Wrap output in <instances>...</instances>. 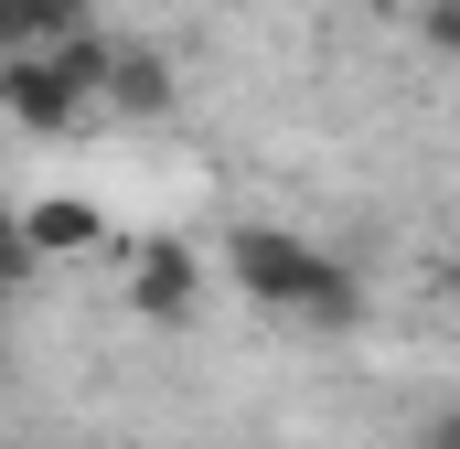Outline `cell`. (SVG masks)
Segmentation results:
<instances>
[{
	"instance_id": "7",
	"label": "cell",
	"mask_w": 460,
	"mask_h": 449,
	"mask_svg": "<svg viewBox=\"0 0 460 449\" xmlns=\"http://www.w3.org/2000/svg\"><path fill=\"white\" fill-rule=\"evenodd\" d=\"M300 332H353L364 321V268H343V257H322V278L300 289V311H289Z\"/></svg>"
},
{
	"instance_id": "9",
	"label": "cell",
	"mask_w": 460,
	"mask_h": 449,
	"mask_svg": "<svg viewBox=\"0 0 460 449\" xmlns=\"http://www.w3.org/2000/svg\"><path fill=\"white\" fill-rule=\"evenodd\" d=\"M429 54H450V65H460V0H429Z\"/></svg>"
},
{
	"instance_id": "1",
	"label": "cell",
	"mask_w": 460,
	"mask_h": 449,
	"mask_svg": "<svg viewBox=\"0 0 460 449\" xmlns=\"http://www.w3.org/2000/svg\"><path fill=\"white\" fill-rule=\"evenodd\" d=\"M226 278L257 300V311H279V321H289V311H300V289L322 278V246H311V235H289V224H235V235H226Z\"/></svg>"
},
{
	"instance_id": "5",
	"label": "cell",
	"mask_w": 460,
	"mask_h": 449,
	"mask_svg": "<svg viewBox=\"0 0 460 449\" xmlns=\"http://www.w3.org/2000/svg\"><path fill=\"white\" fill-rule=\"evenodd\" d=\"M22 215H32V246H43V257H97V246H108V215H97L86 193H43V204H22Z\"/></svg>"
},
{
	"instance_id": "3",
	"label": "cell",
	"mask_w": 460,
	"mask_h": 449,
	"mask_svg": "<svg viewBox=\"0 0 460 449\" xmlns=\"http://www.w3.org/2000/svg\"><path fill=\"white\" fill-rule=\"evenodd\" d=\"M0 108L22 118L32 139H65V128L97 108V97L65 75V54H0Z\"/></svg>"
},
{
	"instance_id": "10",
	"label": "cell",
	"mask_w": 460,
	"mask_h": 449,
	"mask_svg": "<svg viewBox=\"0 0 460 449\" xmlns=\"http://www.w3.org/2000/svg\"><path fill=\"white\" fill-rule=\"evenodd\" d=\"M429 449H460V418H439V428H429Z\"/></svg>"
},
{
	"instance_id": "6",
	"label": "cell",
	"mask_w": 460,
	"mask_h": 449,
	"mask_svg": "<svg viewBox=\"0 0 460 449\" xmlns=\"http://www.w3.org/2000/svg\"><path fill=\"white\" fill-rule=\"evenodd\" d=\"M97 11H75V0H0V54H54L65 32H86Z\"/></svg>"
},
{
	"instance_id": "12",
	"label": "cell",
	"mask_w": 460,
	"mask_h": 449,
	"mask_svg": "<svg viewBox=\"0 0 460 449\" xmlns=\"http://www.w3.org/2000/svg\"><path fill=\"white\" fill-rule=\"evenodd\" d=\"M450 300H460V268H450Z\"/></svg>"
},
{
	"instance_id": "8",
	"label": "cell",
	"mask_w": 460,
	"mask_h": 449,
	"mask_svg": "<svg viewBox=\"0 0 460 449\" xmlns=\"http://www.w3.org/2000/svg\"><path fill=\"white\" fill-rule=\"evenodd\" d=\"M0 278H11V289L43 278V246H32V215H22V204H0Z\"/></svg>"
},
{
	"instance_id": "11",
	"label": "cell",
	"mask_w": 460,
	"mask_h": 449,
	"mask_svg": "<svg viewBox=\"0 0 460 449\" xmlns=\"http://www.w3.org/2000/svg\"><path fill=\"white\" fill-rule=\"evenodd\" d=\"M11 300H22V289H11V278H0V311H11Z\"/></svg>"
},
{
	"instance_id": "13",
	"label": "cell",
	"mask_w": 460,
	"mask_h": 449,
	"mask_svg": "<svg viewBox=\"0 0 460 449\" xmlns=\"http://www.w3.org/2000/svg\"><path fill=\"white\" fill-rule=\"evenodd\" d=\"M75 11H97V0H75Z\"/></svg>"
},
{
	"instance_id": "4",
	"label": "cell",
	"mask_w": 460,
	"mask_h": 449,
	"mask_svg": "<svg viewBox=\"0 0 460 449\" xmlns=\"http://www.w3.org/2000/svg\"><path fill=\"white\" fill-rule=\"evenodd\" d=\"M97 108H118V118H172V108H182V75H172V54L118 32V43H108V75H97Z\"/></svg>"
},
{
	"instance_id": "2",
	"label": "cell",
	"mask_w": 460,
	"mask_h": 449,
	"mask_svg": "<svg viewBox=\"0 0 460 449\" xmlns=\"http://www.w3.org/2000/svg\"><path fill=\"white\" fill-rule=\"evenodd\" d=\"M128 311H139L150 332H182V321H204V257H193V246H172V235L128 246Z\"/></svg>"
}]
</instances>
